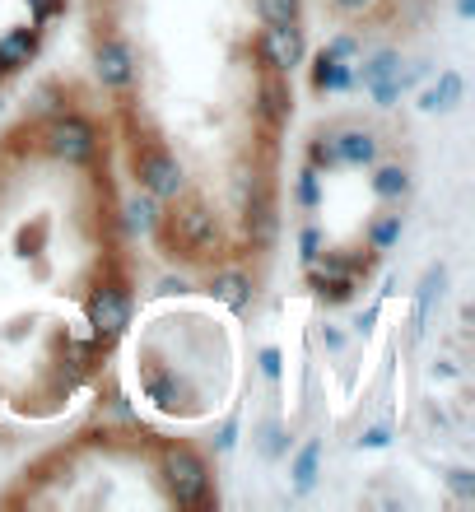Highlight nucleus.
<instances>
[{
	"mask_svg": "<svg viewBox=\"0 0 475 512\" xmlns=\"http://www.w3.org/2000/svg\"><path fill=\"white\" fill-rule=\"evenodd\" d=\"M163 480H168V489H173V499L182 503V508L210 499V471H205V461L196 457L187 443L163 447Z\"/></svg>",
	"mask_w": 475,
	"mask_h": 512,
	"instance_id": "f257e3e1",
	"label": "nucleus"
},
{
	"mask_svg": "<svg viewBox=\"0 0 475 512\" xmlns=\"http://www.w3.org/2000/svg\"><path fill=\"white\" fill-rule=\"evenodd\" d=\"M136 177L154 201H173V196H182V168H177V159L168 154V149H154V145L136 149Z\"/></svg>",
	"mask_w": 475,
	"mask_h": 512,
	"instance_id": "f03ea898",
	"label": "nucleus"
},
{
	"mask_svg": "<svg viewBox=\"0 0 475 512\" xmlns=\"http://www.w3.org/2000/svg\"><path fill=\"white\" fill-rule=\"evenodd\" d=\"M47 145H52L56 159L89 163L98 154V135H94V126L84 122V117L66 112V117H56V122H52V131H47Z\"/></svg>",
	"mask_w": 475,
	"mask_h": 512,
	"instance_id": "7ed1b4c3",
	"label": "nucleus"
},
{
	"mask_svg": "<svg viewBox=\"0 0 475 512\" xmlns=\"http://www.w3.org/2000/svg\"><path fill=\"white\" fill-rule=\"evenodd\" d=\"M89 322H94L98 336H122L126 322H131V289L126 284H98L94 298H89Z\"/></svg>",
	"mask_w": 475,
	"mask_h": 512,
	"instance_id": "20e7f679",
	"label": "nucleus"
},
{
	"mask_svg": "<svg viewBox=\"0 0 475 512\" xmlns=\"http://www.w3.org/2000/svg\"><path fill=\"white\" fill-rule=\"evenodd\" d=\"M94 70H98V80L108 84V89H126V84L136 80V56H131V47H126L122 38H98Z\"/></svg>",
	"mask_w": 475,
	"mask_h": 512,
	"instance_id": "39448f33",
	"label": "nucleus"
},
{
	"mask_svg": "<svg viewBox=\"0 0 475 512\" xmlns=\"http://www.w3.org/2000/svg\"><path fill=\"white\" fill-rule=\"evenodd\" d=\"M364 89L373 94V103H382V108H392L396 98H401V56L396 52H378L373 61L364 66Z\"/></svg>",
	"mask_w": 475,
	"mask_h": 512,
	"instance_id": "423d86ee",
	"label": "nucleus"
},
{
	"mask_svg": "<svg viewBox=\"0 0 475 512\" xmlns=\"http://www.w3.org/2000/svg\"><path fill=\"white\" fill-rule=\"evenodd\" d=\"M243 210H247V238H252V247H271L275 243V229H280V215H275L271 191L257 187L243 201Z\"/></svg>",
	"mask_w": 475,
	"mask_h": 512,
	"instance_id": "0eeeda50",
	"label": "nucleus"
},
{
	"mask_svg": "<svg viewBox=\"0 0 475 512\" xmlns=\"http://www.w3.org/2000/svg\"><path fill=\"white\" fill-rule=\"evenodd\" d=\"M38 42H42L38 28H10V33L0 38V66L5 70L28 66V61L38 56Z\"/></svg>",
	"mask_w": 475,
	"mask_h": 512,
	"instance_id": "6e6552de",
	"label": "nucleus"
},
{
	"mask_svg": "<svg viewBox=\"0 0 475 512\" xmlns=\"http://www.w3.org/2000/svg\"><path fill=\"white\" fill-rule=\"evenodd\" d=\"M331 149H336V163H350V168H359V163H373V154H378V140L368 131H340L331 135Z\"/></svg>",
	"mask_w": 475,
	"mask_h": 512,
	"instance_id": "1a4fd4ad",
	"label": "nucleus"
},
{
	"mask_svg": "<svg viewBox=\"0 0 475 512\" xmlns=\"http://www.w3.org/2000/svg\"><path fill=\"white\" fill-rule=\"evenodd\" d=\"M350 66H345V56H331L322 52L317 56V66H313V89L317 94H336V89H350Z\"/></svg>",
	"mask_w": 475,
	"mask_h": 512,
	"instance_id": "9d476101",
	"label": "nucleus"
},
{
	"mask_svg": "<svg viewBox=\"0 0 475 512\" xmlns=\"http://www.w3.org/2000/svg\"><path fill=\"white\" fill-rule=\"evenodd\" d=\"M261 112H266L271 122H285L289 112H294V94H289V84L280 70H271L266 84H261Z\"/></svg>",
	"mask_w": 475,
	"mask_h": 512,
	"instance_id": "9b49d317",
	"label": "nucleus"
},
{
	"mask_svg": "<svg viewBox=\"0 0 475 512\" xmlns=\"http://www.w3.org/2000/svg\"><path fill=\"white\" fill-rule=\"evenodd\" d=\"M462 94H466V80L457 75V70H443V75H438V84L424 94V108H429V112H448V108H457V103H462Z\"/></svg>",
	"mask_w": 475,
	"mask_h": 512,
	"instance_id": "f8f14e48",
	"label": "nucleus"
},
{
	"mask_svg": "<svg viewBox=\"0 0 475 512\" xmlns=\"http://www.w3.org/2000/svg\"><path fill=\"white\" fill-rule=\"evenodd\" d=\"M210 294H215L219 303H229V308H247V298H252V280L238 275V270H224V275L210 280Z\"/></svg>",
	"mask_w": 475,
	"mask_h": 512,
	"instance_id": "ddd939ff",
	"label": "nucleus"
},
{
	"mask_svg": "<svg viewBox=\"0 0 475 512\" xmlns=\"http://www.w3.org/2000/svg\"><path fill=\"white\" fill-rule=\"evenodd\" d=\"M317 461H322V443H308L299 452V461H294V489L299 494H308L317 485Z\"/></svg>",
	"mask_w": 475,
	"mask_h": 512,
	"instance_id": "4468645a",
	"label": "nucleus"
},
{
	"mask_svg": "<svg viewBox=\"0 0 475 512\" xmlns=\"http://www.w3.org/2000/svg\"><path fill=\"white\" fill-rule=\"evenodd\" d=\"M373 191H378L382 201H401V196L410 191V173H406V168H378Z\"/></svg>",
	"mask_w": 475,
	"mask_h": 512,
	"instance_id": "2eb2a0df",
	"label": "nucleus"
},
{
	"mask_svg": "<svg viewBox=\"0 0 475 512\" xmlns=\"http://www.w3.org/2000/svg\"><path fill=\"white\" fill-rule=\"evenodd\" d=\"M257 14L266 24H299V0H257Z\"/></svg>",
	"mask_w": 475,
	"mask_h": 512,
	"instance_id": "dca6fc26",
	"label": "nucleus"
},
{
	"mask_svg": "<svg viewBox=\"0 0 475 512\" xmlns=\"http://www.w3.org/2000/svg\"><path fill=\"white\" fill-rule=\"evenodd\" d=\"M401 238V215H382L373 229H368V243H373V252H387V247Z\"/></svg>",
	"mask_w": 475,
	"mask_h": 512,
	"instance_id": "f3484780",
	"label": "nucleus"
},
{
	"mask_svg": "<svg viewBox=\"0 0 475 512\" xmlns=\"http://www.w3.org/2000/svg\"><path fill=\"white\" fill-rule=\"evenodd\" d=\"M126 215H131V229H145V233L159 224V215H154V196L150 201H131L126 205Z\"/></svg>",
	"mask_w": 475,
	"mask_h": 512,
	"instance_id": "a211bd4d",
	"label": "nucleus"
},
{
	"mask_svg": "<svg viewBox=\"0 0 475 512\" xmlns=\"http://www.w3.org/2000/svg\"><path fill=\"white\" fill-rule=\"evenodd\" d=\"M280 438H285V433H280V424H266V429H261V452H266V457H275V452H280Z\"/></svg>",
	"mask_w": 475,
	"mask_h": 512,
	"instance_id": "6ab92c4d",
	"label": "nucleus"
},
{
	"mask_svg": "<svg viewBox=\"0 0 475 512\" xmlns=\"http://www.w3.org/2000/svg\"><path fill=\"white\" fill-rule=\"evenodd\" d=\"M299 201L303 205H317V173H313V168L299 177Z\"/></svg>",
	"mask_w": 475,
	"mask_h": 512,
	"instance_id": "aec40b11",
	"label": "nucleus"
},
{
	"mask_svg": "<svg viewBox=\"0 0 475 512\" xmlns=\"http://www.w3.org/2000/svg\"><path fill=\"white\" fill-rule=\"evenodd\" d=\"M56 5H61V0H28V10H33V19H38V24L56 10Z\"/></svg>",
	"mask_w": 475,
	"mask_h": 512,
	"instance_id": "412c9836",
	"label": "nucleus"
},
{
	"mask_svg": "<svg viewBox=\"0 0 475 512\" xmlns=\"http://www.w3.org/2000/svg\"><path fill=\"white\" fill-rule=\"evenodd\" d=\"M452 489H457V494H475L471 471H452Z\"/></svg>",
	"mask_w": 475,
	"mask_h": 512,
	"instance_id": "4be33fe9",
	"label": "nucleus"
},
{
	"mask_svg": "<svg viewBox=\"0 0 475 512\" xmlns=\"http://www.w3.org/2000/svg\"><path fill=\"white\" fill-rule=\"evenodd\" d=\"M331 5H336L340 14H364L368 5H373V0H331Z\"/></svg>",
	"mask_w": 475,
	"mask_h": 512,
	"instance_id": "5701e85b",
	"label": "nucleus"
},
{
	"mask_svg": "<svg viewBox=\"0 0 475 512\" xmlns=\"http://www.w3.org/2000/svg\"><path fill=\"white\" fill-rule=\"evenodd\" d=\"M261 373H266V378H275V373H280V354H275V350H261Z\"/></svg>",
	"mask_w": 475,
	"mask_h": 512,
	"instance_id": "b1692460",
	"label": "nucleus"
},
{
	"mask_svg": "<svg viewBox=\"0 0 475 512\" xmlns=\"http://www.w3.org/2000/svg\"><path fill=\"white\" fill-rule=\"evenodd\" d=\"M359 443H364V447H387V429H368Z\"/></svg>",
	"mask_w": 475,
	"mask_h": 512,
	"instance_id": "393cba45",
	"label": "nucleus"
},
{
	"mask_svg": "<svg viewBox=\"0 0 475 512\" xmlns=\"http://www.w3.org/2000/svg\"><path fill=\"white\" fill-rule=\"evenodd\" d=\"M457 10H462V14H471V10H475V0H457Z\"/></svg>",
	"mask_w": 475,
	"mask_h": 512,
	"instance_id": "a878e982",
	"label": "nucleus"
},
{
	"mask_svg": "<svg viewBox=\"0 0 475 512\" xmlns=\"http://www.w3.org/2000/svg\"><path fill=\"white\" fill-rule=\"evenodd\" d=\"M5 75H10V70H5V66H0V80H5Z\"/></svg>",
	"mask_w": 475,
	"mask_h": 512,
	"instance_id": "bb28decb",
	"label": "nucleus"
}]
</instances>
